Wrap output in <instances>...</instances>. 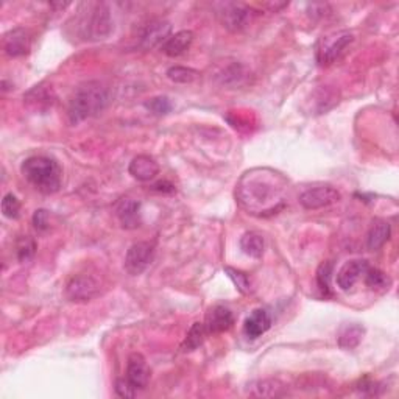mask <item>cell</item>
Segmentation results:
<instances>
[{
  "instance_id": "2e32d148",
  "label": "cell",
  "mask_w": 399,
  "mask_h": 399,
  "mask_svg": "<svg viewBox=\"0 0 399 399\" xmlns=\"http://www.w3.org/2000/svg\"><path fill=\"white\" fill-rule=\"evenodd\" d=\"M128 172L139 181H150L159 173V164L156 163V159L149 156V154H139V156L133 158Z\"/></svg>"
},
{
  "instance_id": "52a82bcc",
  "label": "cell",
  "mask_w": 399,
  "mask_h": 399,
  "mask_svg": "<svg viewBox=\"0 0 399 399\" xmlns=\"http://www.w3.org/2000/svg\"><path fill=\"white\" fill-rule=\"evenodd\" d=\"M340 198H342L340 192L336 188H332V186H318V188L306 190L300 197V203L304 209L315 211L337 203L340 202Z\"/></svg>"
},
{
  "instance_id": "9c48e42d",
  "label": "cell",
  "mask_w": 399,
  "mask_h": 399,
  "mask_svg": "<svg viewBox=\"0 0 399 399\" xmlns=\"http://www.w3.org/2000/svg\"><path fill=\"white\" fill-rule=\"evenodd\" d=\"M222 8L223 10L218 13V16H220L223 27L229 31H241L245 28L251 15H253V10L242 3H223Z\"/></svg>"
},
{
  "instance_id": "1f68e13d",
  "label": "cell",
  "mask_w": 399,
  "mask_h": 399,
  "mask_svg": "<svg viewBox=\"0 0 399 399\" xmlns=\"http://www.w3.org/2000/svg\"><path fill=\"white\" fill-rule=\"evenodd\" d=\"M243 76H245V72H243L242 67L233 66L223 74V83H227V85H237V83H239Z\"/></svg>"
},
{
  "instance_id": "7a4b0ae2",
  "label": "cell",
  "mask_w": 399,
  "mask_h": 399,
  "mask_svg": "<svg viewBox=\"0 0 399 399\" xmlns=\"http://www.w3.org/2000/svg\"><path fill=\"white\" fill-rule=\"evenodd\" d=\"M109 103L108 88L100 81L83 83L75 89L69 101L67 115L72 124H80L89 117L100 114Z\"/></svg>"
},
{
  "instance_id": "5bb4252c",
  "label": "cell",
  "mask_w": 399,
  "mask_h": 399,
  "mask_svg": "<svg viewBox=\"0 0 399 399\" xmlns=\"http://www.w3.org/2000/svg\"><path fill=\"white\" fill-rule=\"evenodd\" d=\"M270 327H272V317H270V314L266 309H256V311L248 315L245 323H243V332H245L248 339L254 340L263 336Z\"/></svg>"
},
{
  "instance_id": "603a6c76",
  "label": "cell",
  "mask_w": 399,
  "mask_h": 399,
  "mask_svg": "<svg viewBox=\"0 0 399 399\" xmlns=\"http://www.w3.org/2000/svg\"><path fill=\"white\" fill-rule=\"evenodd\" d=\"M364 278H365V284L368 286L371 291H385V288H389V286L391 284L389 276L379 268L368 267V270H366L364 275Z\"/></svg>"
},
{
  "instance_id": "7c38bea8",
  "label": "cell",
  "mask_w": 399,
  "mask_h": 399,
  "mask_svg": "<svg viewBox=\"0 0 399 399\" xmlns=\"http://www.w3.org/2000/svg\"><path fill=\"white\" fill-rule=\"evenodd\" d=\"M368 267V262L364 259H354L346 262L337 273V286L340 287V291H351V288L357 284V281L365 275Z\"/></svg>"
},
{
  "instance_id": "30bf717a",
  "label": "cell",
  "mask_w": 399,
  "mask_h": 399,
  "mask_svg": "<svg viewBox=\"0 0 399 399\" xmlns=\"http://www.w3.org/2000/svg\"><path fill=\"white\" fill-rule=\"evenodd\" d=\"M172 24L165 19H156L147 25L142 36H140V49L150 50L153 47L164 44L170 38Z\"/></svg>"
},
{
  "instance_id": "e0dca14e",
  "label": "cell",
  "mask_w": 399,
  "mask_h": 399,
  "mask_svg": "<svg viewBox=\"0 0 399 399\" xmlns=\"http://www.w3.org/2000/svg\"><path fill=\"white\" fill-rule=\"evenodd\" d=\"M233 325H234L233 312L225 306H215L214 309H211V312L208 314L204 326L206 331L211 334H220L228 331Z\"/></svg>"
},
{
  "instance_id": "d6a6232c",
  "label": "cell",
  "mask_w": 399,
  "mask_h": 399,
  "mask_svg": "<svg viewBox=\"0 0 399 399\" xmlns=\"http://www.w3.org/2000/svg\"><path fill=\"white\" fill-rule=\"evenodd\" d=\"M33 225L38 231H46L49 228V212L46 209H38L33 215Z\"/></svg>"
},
{
  "instance_id": "ba28073f",
  "label": "cell",
  "mask_w": 399,
  "mask_h": 399,
  "mask_svg": "<svg viewBox=\"0 0 399 399\" xmlns=\"http://www.w3.org/2000/svg\"><path fill=\"white\" fill-rule=\"evenodd\" d=\"M66 293L70 301H89L97 297L100 287L91 275H76L67 282Z\"/></svg>"
},
{
  "instance_id": "484cf974",
  "label": "cell",
  "mask_w": 399,
  "mask_h": 399,
  "mask_svg": "<svg viewBox=\"0 0 399 399\" xmlns=\"http://www.w3.org/2000/svg\"><path fill=\"white\" fill-rule=\"evenodd\" d=\"M19 262H28L36 253V242L30 236H21L16 243Z\"/></svg>"
},
{
  "instance_id": "83f0119b",
  "label": "cell",
  "mask_w": 399,
  "mask_h": 399,
  "mask_svg": "<svg viewBox=\"0 0 399 399\" xmlns=\"http://www.w3.org/2000/svg\"><path fill=\"white\" fill-rule=\"evenodd\" d=\"M225 273L229 276V279L234 282V286L237 287V291L243 295H248L251 292V282L247 273L241 272V270H236L233 267L225 268Z\"/></svg>"
},
{
  "instance_id": "4316f807",
  "label": "cell",
  "mask_w": 399,
  "mask_h": 399,
  "mask_svg": "<svg viewBox=\"0 0 399 399\" xmlns=\"http://www.w3.org/2000/svg\"><path fill=\"white\" fill-rule=\"evenodd\" d=\"M334 266L332 262H321L320 267L317 270V282L320 291L325 295L331 293V278H332Z\"/></svg>"
},
{
  "instance_id": "4fadbf2b",
  "label": "cell",
  "mask_w": 399,
  "mask_h": 399,
  "mask_svg": "<svg viewBox=\"0 0 399 399\" xmlns=\"http://www.w3.org/2000/svg\"><path fill=\"white\" fill-rule=\"evenodd\" d=\"M127 379L130 381L138 390H144L150 381V368L147 365V360L142 354L134 352L128 357L127 366Z\"/></svg>"
},
{
  "instance_id": "f546056e",
  "label": "cell",
  "mask_w": 399,
  "mask_h": 399,
  "mask_svg": "<svg viewBox=\"0 0 399 399\" xmlns=\"http://www.w3.org/2000/svg\"><path fill=\"white\" fill-rule=\"evenodd\" d=\"M145 108L150 109L153 114L164 115L172 111V103L167 97H153L149 101H145Z\"/></svg>"
},
{
  "instance_id": "44dd1931",
  "label": "cell",
  "mask_w": 399,
  "mask_h": 399,
  "mask_svg": "<svg viewBox=\"0 0 399 399\" xmlns=\"http://www.w3.org/2000/svg\"><path fill=\"white\" fill-rule=\"evenodd\" d=\"M241 248L247 256L259 259L263 253V248H266V243H263V237L261 234L250 231V233H245L242 236Z\"/></svg>"
},
{
  "instance_id": "836d02e7",
  "label": "cell",
  "mask_w": 399,
  "mask_h": 399,
  "mask_svg": "<svg viewBox=\"0 0 399 399\" xmlns=\"http://www.w3.org/2000/svg\"><path fill=\"white\" fill-rule=\"evenodd\" d=\"M153 190L156 192H173L175 190V186L169 181H159L153 186Z\"/></svg>"
},
{
  "instance_id": "ffe728a7",
  "label": "cell",
  "mask_w": 399,
  "mask_h": 399,
  "mask_svg": "<svg viewBox=\"0 0 399 399\" xmlns=\"http://www.w3.org/2000/svg\"><path fill=\"white\" fill-rule=\"evenodd\" d=\"M365 329L360 325H345L339 332V346L343 350H354L362 342Z\"/></svg>"
},
{
  "instance_id": "cb8c5ba5",
  "label": "cell",
  "mask_w": 399,
  "mask_h": 399,
  "mask_svg": "<svg viewBox=\"0 0 399 399\" xmlns=\"http://www.w3.org/2000/svg\"><path fill=\"white\" fill-rule=\"evenodd\" d=\"M200 76V72L192 67L184 66H173L167 70V79L179 85H188V83L195 81Z\"/></svg>"
},
{
  "instance_id": "4dcf8cb0",
  "label": "cell",
  "mask_w": 399,
  "mask_h": 399,
  "mask_svg": "<svg viewBox=\"0 0 399 399\" xmlns=\"http://www.w3.org/2000/svg\"><path fill=\"white\" fill-rule=\"evenodd\" d=\"M115 393H117L120 398H134L138 393V389L134 387V385L128 381L127 377L124 379H117L115 381Z\"/></svg>"
},
{
  "instance_id": "6da1fadb",
  "label": "cell",
  "mask_w": 399,
  "mask_h": 399,
  "mask_svg": "<svg viewBox=\"0 0 399 399\" xmlns=\"http://www.w3.org/2000/svg\"><path fill=\"white\" fill-rule=\"evenodd\" d=\"M286 178L270 169L247 172L237 184L236 195L241 204L254 215H272L284 206Z\"/></svg>"
},
{
  "instance_id": "f1b7e54d",
  "label": "cell",
  "mask_w": 399,
  "mask_h": 399,
  "mask_svg": "<svg viewBox=\"0 0 399 399\" xmlns=\"http://www.w3.org/2000/svg\"><path fill=\"white\" fill-rule=\"evenodd\" d=\"M2 212L5 217L17 218L21 212V202H19L15 194H6L2 200Z\"/></svg>"
},
{
  "instance_id": "277c9868",
  "label": "cell",
  "mask_w": 399,
  "mask_h": 399,
  "mask_svg": "<svg viewBox=\"0 0 399 399\" xmlns=\"http://www.w3.org/2000/svg\"><path fill=\"white\" fill-rule=\"evenodd\" d=\"M352 40V33L346 30L321 38L317 46V61L320 66H331L332 63H336L345 54Z\"/></svg>"
},
{
  "instance_id": "d4e9b609",
  "label": "cell",
  "mask_w": 399,
  "mask_h": 399,
  "mask_svg": "<svg viewBox=\"0 0 399 399\" xmlns=\"http://www.w3.org/2000/svg\"><path fill=\"white\" fill-rule=\"evenodd\" d=\"M206 334H208V331H206V326L203 323H194V325H192V327L188 332V336H186L184 343H183V350L184 351H194V350H197L198 346L203 343Z\"/></svg>"
},
{
  "instance_id": "7402d4cb",
  "label": "cell",
  "mask_w": 399,
  "mask_h": 399,
  "mask_svg": "<svg viewBox=\"0 0 399 399\" xmlns=\"http://www.w3.org/2000/svg\"><path fill=\"white\" fill-rule=\"evenodd\" d=\"M253 395L259 398H276L284 395V384L278 379H263L254 384Z\"/></svg>"
},
{
  "instance_id": "9a60e30c",
  "label": "cell",
  "mask_w": 399,
  "mask_h": 399,
  "mask_svg": "<svg viewBox=\"0 0 399 399\" xmlns=\"http://www.w3.org/2000/svg\"><path fill=\"white\" fill-rule=\"evenodd\" d=\"M115 214L125 229H136L140 227V203L131 198H122L115 206Z\"/></svg>"
},
{
  "instance_id": "8992f818",
  "label": "cell",
  "mask_w": 399,
  "mask_h": 399,
  "mask_svg": "<svg viewBox=\"0 0 399 399\" xmlns=\"http://www.w3.org/2000/svg\"><path fill=\"white\" fill-rule=\"evenodd\" d=\"M154 243L153 242H138L130 247L125 256V270L131 276L144 273L153 261Z\"/></svg>"
},
{
  "instance_id": "d6986e66",
  "label": "cell",
  "mask_w": 399,
  "mask_h": 399,
  "mask_svg": "<svg viewBox=\"0 0 399 399\" xmlns=\"http://www.w3.org/2000/svg\"><path fill=\"white\" fill-rule=\"evenodd\" d=\"M390 234L391 228L387 222L375 220L368 231V236H366V247L371 251L381 250L390 239Z\"/></svg>"
},
{
  "instance_id": "8fae6325",
  "label": "cell",
  "mask_w": 399,
  "mask_h": 399,
  "mask_svg": "<svg viewBox=\"0 0 399 399\" xmlns=\"http://www.w3.org/2000/svg\"><path fill=\"white\" fill-rule=\"evenodd\" d=\"M31 49V35L22 27L13 28L3 36V50L8 56H24Z\"/></svg>"
},
{
  "instance_id": "ac0fdd59",
  "label": "cell",
  "mask_w": 399,
  "mask_h": 399,
  "mask_svg": "<svg viewBox=\"0 0 399 399\" xmlns=\"http://www.w3.org/2000/svg\"><path fill=\"white\" fill-rule=\"evenodd\" d=\"M194 41V33L190 30H181L175 35H170L169 40L163 44V51L167 56H179L190 47Z\"/></svg>"
},
{
  "instance_id": "3957f363",
  "label": "cell",
  "mask_w": 399,
  "mask_h": 399,
  "mask_svg": "<svg viewBox=\"0 0 399 399\" xmlns=\"http://www.w3.org/2000/svg\"><path fill=\"white\" fill-rule=\"evenodd\" d=\"M21 170L22 175L42 194H56L61 189V167L51 158L30 156L22 163Z\"/></svg>"
},
{
  "instance_id": "5b68a950",
  "label": "cell",
  "mask_w": 399,
  "mask_h": 399,
  "mask_svg": "<svg viewBox=\"0 0 399 399\" xmlns=\"http://www.w3.org/2000/svg\"><path fill=\"white\" fill-rule=\"evenodd\" d=\"M83 28H85V36L91 38V40L106 38L113 30L109 6L106 3L91 5V11H89V16L85 19V22H83Z\"/></svg>"
}]
</instances>
